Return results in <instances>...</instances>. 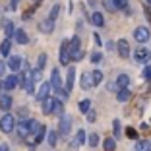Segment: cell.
I'll use <instances>...</instances> for the list:
<instances>
[{"label":"cell","mask_w":151,"mask_h":151,"mask_svg":"<svg viewBox=\"0 0 151 151\" xmlns=\"http://www.w3.org/2000/svg\"><path fill=\"white\" fill-rule=\"evenodd\" d=\"M136 151H151V142H147V139L136 142Z\"/></svg>","instance_id":"603a6c76"},{"label":"cell","mask_w":151,"mask_h":151,"mask_svg":"<svg viewBox=\"0 0 151 151\" xmlns=\"http://www.w3.org/2000/svg\"><path fill=\"white\" fill-rule=\"evenodd\" d=\"M118 54L122 58H128L130 56V45H128V41H126V39H120L118 41Z\"/></svg>","instance_id":"9c48e42d"},{"label":"cell","mask_w":151,"mask_h":151,"mask_svg":"<svg viewBox=\"0 0 151 151\" xmlns=\"http://www.w3.org/2000/svg\"><path fill=\"white\" fill-rule=\"evenodd\" d=\"M14 39L18 41L19 45H27V41H29V37H27V33L23 31V29H18V31H14Z\"/></svg>","instance_id":"4fadbf2b"},{"label":"cell","mask_w":151,"mask_h":151,"mask_svg":"<svg viewBox=\"0 0 151 151\" xmlns=\"http://www.w3.org/2000/svg\"><path fill=\"white\" fill-rule=\"evenodd\" d=\"M74 78H76V70L70 68V70H68V78H66V91L68 93H70L72 87H74Z\"/></svg>","instance_id":"2e32d148"},{"label":"cell","mask_w":151,"mask_h":151,"mask_svg":"<svg viewBox=\"0 0 151 151\" xmlns=\"http://www.w3.org/2000/svg\"><path fill=\"white\" fill-rule=\"evenodd\" d=\"M45 64H47V54H39V60H37V66H39L41 68V70H43V68H45Z\"/></svg>","instance_id":"d590c367"},{"label":"cell","mask_w":151,"mask_h":151,"mask_svg":"<svg viewBox=\"0 0 151 151\" xmlns=\"http://www.w3.org/2000/svg\"><path fill=\"white\" fill-rule=\"evenodd\" d=\"M114 147H116V139L114 138H107L105 142H103V149L105 151H114Z\"/></svg>","instance_id":"d4e9b609"},{"label":"cell","mask_w":151,"mask_h":151,"mask_svg":"<svg viewBox=\"0 0 151 151\" xmlns=\"http://www.w3.org/2000/svg\"><path fill=\"white\" fill-rule=\"evenodd\" d=\"M45 134H47V128H45V126H41V128H39V132L35 134V143L43 142V139H45Z\"/></svg>","instance_id":"83f0119b"},{"label":"cell","mask_w":151,"mask_h":151,"mask_svg":"<svg viewBox=\"0 0 151 151\" xmlns=\"http://www.w3.org/2000/svg\"><path fill=\"white\" fill-rule=\"evenodd\" d=\"M80 45H81V43H80V39H78V37H74V39L70 41V45H68V50H70L72 56H74V54L80 50Z\"/></svg>","instance_id":"d6986e66"},{"label":"cell","mask_w":151,"mask_h":151,"mask_svg":"<svg viewBox=\"0 0 151 151\" xmlns=\"http://www.w3.org/2000/svg\"><path fill=\"white\" fill-rule=\"evenodd\" d=\"M18 83H19V78H18V76H16V74H14V76H10L8 80L4 81L6 89H16V87H18Z\"/></svg>","instance_id":"e0dca14e"},{"label":"cell","mask_w":151,"mask_h":151,"mask_svg":"<svg viewBox=\"0 0 151 151\" xmlns=\"http://www.w3.org/2000/svg\"><path fill=\"white\" fill-rule=\"evenodd\" d=\"M76 142H78V145H83V142H85V132L83 130H78V134H76Z\"/></svg>","instance_id":"f546056e"},{"label":"cell","mask_w":151,"mask_h":151,"mask_svg":"<svg viewBox=\"0 0 151 151\" xmlns=\"http://www.w3.org/2000/svg\"><path fill=\"white\" fill-rule=\"evenodd\" d=\"M47 142H49V145H50V147H56V142H58V132H54V130L47 132Z\"/></svg>","instance_id":"cb8c5ba5"},{"label":"cell","mask_w":151,"mask_h":151,"mask_svg":"<svg viewBox=\"0 0 151 151\" xmlns=\"http://www.w3.org/2000/svg\"><path fill=\"white\" fill-rule=\"evenodd\" d=\"M112 128H114V138H120V136H122V132H120V122H118V120H114V122H112Z\"/></svg>","instance_id":"8d00e7d4"},{"label":"cell","mask_w":151,"mask_h":151,"mask_svg":"<svg viewBox=\"0 0 151 151\" xmlns=\"http://www.w3.org/2000/svg\"><path fill=\"white\" fill-rule=\"evenodd\" d=\"M14 126H16V122H14V116L10 112H6L4 116H0V132L10 134V132H14Z\"/></svg>","instance_id":"6da1fadb"},{"label":"cell","mask_w":151,"mask_h":151,"mask_svg":"<svg viewBox=\"0 0 151 151\" xmlns=\"http://www.w3.org/2000/svg\"><path fill=\"white\" fill-rule=\"evenodd\" d=\"M0 109H2V111H10V109H12V97L2 95V97H0Z\"/></svg>","instance_id":"ac0fdd59"},{"label":"cell","mask_w":151,"mask_h":151,"mask_svg":"<svg viewBox=\"0 0 151 151\" xmlns=\"http://www.w3.org/2000/svg\"><path fill=\"white\" fill-rule=\"evenodd\" d=\"M8 68L12 72H19V70H22V58L16 56V54H14V56H10L8 58Z\"/></svg>","instance_id":"52a82bcc"},{"label":"cell","mask_w":151,"mask_h":151,"mask_svg":"<svg viewBox=\"0 0 151 151\" xmlns=\"http://www.w3.org/2000/svg\"><path fill=\"white\" fill-rule=\"evenodd\" d=\"M31 80L33 81H41V80H43V72H41L39 66H37L35 70H31Z\"/></svg>","instance_id":"4316f807"},{"label":"cell","mask_w":151,"mask_h":151,"mask_svg":"<svg viewBox=\"0 0 151 151\" xmlns=\"http://www.w3.org/2000/svg\"><path fill=\"white\" fill-rule=\"evenodd\" d=\"M58 14H60V6H52V10H50V14H49V18L50 19H52V22H54V19H56L58 18Z\"/></svg>","instance_id":"1f68e13d"},{"label":"cell","mask_w":151,"mask_h":151,"mask_svg":"<svg viewBox=\"0 0 151 151\" xmlns=\"http://www.w3.org/2000/svg\"><path fill=\"white\" fill-rule=\"evenodd\" d=\"M89 109H91V101H89V99H83V101L80 103V111L81 112H87Z\"/></svg>","instance_id":"f1b7e54d"},{"label":"cell","mask_w":151,"mask_h":151,"mask_svg":"<svg viewBox=\"0 0 151 151\" xmlns=\"http://www.w3.org/2000/svg\"><path fill=\"white\" fill-rule=\"evenodd\" d=\"M147 4H149V6H151V0H147Z\"/></svg>","instance_id":"7dc6e473"},{"label":"cell","mask_w":151,"mask_h":151,"mask_svg":"<svg viewBox=\"0 0 151 151\" xmlns=\"http://www.w3.org/2000/svg\"><path fill=\"white\" fill-rule=\"evenodd\" d=\"M126 136H128L130 139H138V132H136V128H126Z\"/></svg>","instance_id":"e575fe53"},{"label":"cell","mask_w":151,"mask_h":151,"mask_svg":"<svg viewBox=\"0 0 151 151\" xmlns=\"http://www.w3.org/2000/svg\"><path fill=\"white\" fill-rule=\"evenodd\" d=\"M116 8H128V0H114Z\"/></svg>","instance_id":"60d3db41"},{"label":"cell","mask_w":151,"mask_h":151,"mask_svg":"<svg viewBox=\"0 0 151 151\" xmlns=\"http://www.w3.org/2000/svg\"><path fill=\"white\" fill-rule=\"evenodd\" d=\"M149 29L147 27H136V31H134V39L138 41V43H147L149 41Z\"/></svg>","instance_id":"3957f363"},{"label":"cell","mask_w":151,"mask_h":151,"mask_svg":"<svg viewBox=\"0 0 151 151\" xmlns=\"http://www.w3.org/2000/svg\"><path fill=\"white\" fill-rule=\"evenodd\" d=\"M50 85H52L54 89L62 87V78H60V72H58V70H52V76H50Z\"/></svg>","instance_id":"7c38bea8"},{"label":"cell","mask_w":151,"mask_h":151,"mask_svg":"<svg viewBox=\"0 0 151 151\" xmlns=\"http://www.w3.org/2000/svg\"><path fill=\"white\" fill-rule=\"evenodd\" d=\"M87 143H89L91 147H97V143H99V136H97V134H91V136L87 138Z\"/></svg>","instance_id":"4dcf8cb0"},{"label":"cell","mask_w":151,"mask_h":151,"mask_svg":"<svg viewBox=\"0 0 151 151\" xmlns=\"http://www.w3.org/2000/svg\"><path fill=\"white\" fill-rule=\"evenodd\" d=\"M4 70H6V64H4V62H0V78L4 76Z\"/></svg>","instance_id":"ee69618b"},{"label":"cell","mask_w":151,"mask_h":151,"mask_svg":"<svg viewBox=\"0 0 151 151\" xmlns=\"http://www.w3.org/2000/svg\"><path fill=\"white\" fill-rule=\"evenodd\" d=\"M101 60H103V54L101 52H93V54H91V62L97 64V62H101Z\"/></svg>","instance_id":"ab89813d"},{"label":"cell","mask_w":151,"mask_h":151,"mask_svg":"<svg viewBox=\"0 0 151 151\" xmlns=\"http://www.w3.org/2000/svg\"><path fill=\"white\" fill-rule=\"evenodd\" d=\"M18 134H19V138H27V136H31V132H29V124H27V120L23 122V124L18 126Z\"/></svg>","instance_id":"7402d4cb"},{"label":"cell","mask_w":151,"mask_h":151,"mask_svg":"<svg viewBox=\"0 0 151 151\" xmlns=\"http://www.w3.org/2000/svg\"><path fill=\"white\" fill-rule=\"evenodd\" d=\"M62 111H64V107H62V103H60V101H58V99H56V101H54V114H58V116H60V114H62Z\"/></svg>","instance_id":"d6a6232c"},{"label":"cell","mask_w":151,"mask_h":151,"mask_svg":"<svg viewBox=\"0 0 151 151\" xmlns=\"http://www.w3.org/2000/svg\"><path fill=\"white\" fill-rule=\"evenodd\" d=\"M93 85V80H91V72H83L81 74V89H89Z\"/></svg>","instance_id":"5bb4252c"},{"label":"cell","mask_w":151,"mask_h":151,"mask_svg":"<svg viewBox=\"0 0 151 151\" xmlns=\"http://www.w3.org/2000/svg\"><path fill=\"white\" fill-rule=\"evenodd\" d=\"M72 58H74L76 62H78V60H81V58H83V52H81V50H78V52H76V54H74Z\"/></svg>","instance_id":"7bdbcfd3"},{"label":"cell","mask_w":151,"mask_h":151,"mask_svg":"<svg viewBox=\"0 0 151 151\" xmlns=\"http://www.w3.org/2000/svg\"><path fill=\"white\" fill-rule=\"evenodd\" d=\"M6 89V85H4V81H0V93H2V91H4Z\"/></svg>","instance_id":"bcb514c9"},{"label":"cell","mask_w":151,"mask_h":151,"mask_svg":"<svg viewBox=\"0 0 151 151\" xmlns=\"http://www.w3.org/2000/svg\"><path fill=\"white\" fill-rule=\"evenodd\" d=\"M54 101H56V99H54V97H50V95H49V97H47V99L43 101V112H45L47 116H49V114H52V111H54Z\"/></svg>","instance_id":"ba28073f"},{"label":"cell","mask_w":151,"mask_h":151,"mask_svg":"<svg viewBox=\"0 0 151 151\" xmlns=\"http://www.w3.org/2000/svg\"><path fill=\"white\" fill-rule=\"evenodd\" d=\"M39 31H43V33H52L54 31V22L52 19H43V22L39 23Z\"/></svg>","instance_id":"30bf717a"},{"label":"cell","mask_w":151,"mask_h":151,"mask_svg":"<svg viewBox=\"0 0 151 151\" xmlns=\"http://www.w3.org/2000/svg\"><path fill=\"white\" fill-rule=\"evenodd\" d=\"M93 39H95V43H97V45H101V43H103V41H101V37H99L97 33H95V35H93Z\"/></svg>","instance_id":"f6af8a7d"},{"label":"cell","mask_w":151,"mask_h":151,"mask_svg":"<svg viewBox=\"0 0 151 151\" xmlns=\"http://www.w3.org/2000/svg\"><path fill=\"white\" fill-rule=\"evenodd\" d=\"M60 64H64V66H68L70 64V60H72V54H70V50H68V41H64L62 43V47H60Z\"/></svg>","instance_id":"277c9868"},{"label":"cell","mask_w":151,"mask_h":151,"mask_svg":"<svg viewBox=\"0 0 151 151\" xmlns=\"http://www.w3.org/2000/svg\"><path fill=\"white\" fill-rule=\"evenodd\" d=\"M134 60H136V62H149L151 52L147 49H138L136 52H134Z\"/></svg>","instance_id":"8992f818"},{"label":"cell","mask_w":151,"mask_h":151,"mask_svg":"<svg viewBox=\"0 0 151 151\" xmlns=\"http://www.w3.org/2000/svg\"><path fill=\"white\" fill-rule=\"evenodd\" d=\"M116 85H118L120 89H122V87H128V85H130V78L126 74H118V78H116Z\"/></svg>","instance_id":"ffe728a7"},{"label":"cell","mask_w":151,"mask_h":151,"mask_svg":"<svg viewBox=\"0 0 151 151\" xmlns=\"http://www.w3.org/2000/svg\"><path fill=\"white\" fill-rule=\"evenodd\" d=\"M85 118H87V122H95V120H97V114H95V111H87L85 112Z\"/></svg>","instance_id":"f35d334b"},{"label":"cell","mask_w":151,"mask_h":151,"mask_svg":"<svg viewBox=\"0 0 151 151\" xmlns=\"http://www.w3.org/2000/svg\"><path fill=\"white\" fill-rule=\"evenodd\" d=\"M91 80H93V85H99L103 81V72L101 70H91Z\"/></svg>","instance_id":"484cf974"},{"label":"cell","mask_w":151,"mask_h":151,"mask_svg":"<svg viewBox=\"0 0 151 151\" xmlns=\"http://www.w3.org/2000/svg\"><path fill=\"white\" fill-rule=\"evenodd\" d=\"M10 47H12V39H4V43L0 45V54H4V56H10Z\"/></svg>","instance_id":"44dd1931"},{"label":"cell","mask_w":151,"mask_h":151,"mask_svg":"<svg viewBox=\"0 0 151 151\" xmlns=\"http://www.w3.org/2000/svg\"><path fill=\"white\" fill-rule=\"evenodd\" d=\"M105 6H107V8L111 10V12H114V10H118V8H116V2H114V0H105Z\"/></svg>","instance_id":"74e56055"},{"label":"cell","mask_w":151,"mask_h":151,"mask_svg":"<svg viewBox=\"0 0 151 151\" xmlns=\"http://www.w3.org/2000/svg\"><path fill=\"white\" fill-rule=\"evenodd\" d=\"M143 78H145L147 81H151V66H147L145 70H143Z\"/></svg>","instance_id":"b9f144b4"},{"label":"cell","mask_w":151,"mask_h":151,"mask_svg":"<svg viewBox=\"0 0 151 151\" xmlns=\"http://www.w3.org/2000/svg\"><path fill=\"white\" fill-rule=\"evenodd\" d=\"M116 99H118L120 103H126V101H130V99H132V93H130V89H128V87H122V89H118V91H116Z\"/></svg>","instance_id":"8fae6325"},{"label":"cell","mask_w":151,"mask_h":151,"mask_svg":"<svg viewBox=\"0 0 151 151\" xmlns=\"http://www.w3.org/2000/svg\"><path fill=\"white\" fill-rule=\"evenodd\" d=\"M50 91H52V85H50L49 81H45V83H41V89L37 91V101H41V103H43L45 99H47V97L50 95Z\"/></svg>","instance_id":"5b68a950"},{"label":"cell","mask_w":151,"mask_h":151,"mask_svg":"<svg viewBox=\"0 0 151 151\" xmlns=\"http://www.w3.org/2000/svg\"><path fill=\"white\" fill-rule=\"evenodd\" d=\"M72 130V116H60V126H58V134L68 136Z\"/></svg>","instance_id":"7a4b0ae2"},{"label":"cell","mask_w":151,"mask_h":151,"mask_svg":"<svg viewBox=\"0 0 151 151\" xmlns=\"http://www.w3.org/2000/svg\"><path fill=\"white\" fill-rule=\"evenodd\" d=\"M0 151H2V145H0Z\"/></svg>","instance_id":"c3c4849f"},{"label":"cell","mask_w":151,"mask_h":151,"mask_svg":"<svg viewBox=\"0 0 151 151\" xmlns=\"http://www.w3.org/2000/svg\"><path fill=\"white\" fill-rule=\"evenodd\" d=\"M6 25H4V31H6V37H12L14 35V25H12V22H4Z\"/></svg>","instance_id":"836d02e7"},{"label":"cell","mask_w":151,"mask_h":151,"mask_svg":"<svg viewBox=\"0 0 151 151\" xmlns=\"http://www.w3.org/2000/svg\"><path fill=\"white\" fill-rule=\"evenodd\" d=\"M91 23H93V25H97V27H103V25H105V18H103V14L101 12L91 14Z\"/></svg>","instance_id":"9a60e30c"}]
</instances>
